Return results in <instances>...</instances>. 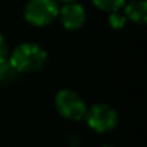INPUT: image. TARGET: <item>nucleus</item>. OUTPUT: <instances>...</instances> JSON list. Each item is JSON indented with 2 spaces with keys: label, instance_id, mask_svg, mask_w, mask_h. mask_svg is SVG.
<instances>
[{
  "label": "nucleus",
  "instance_id": "5",
  "mask_svg": "<svg viewBox=\"0 0 147 147\" xmlns=\"http://www.w3.org/2000/svg\"><path fill=\"white\" fill-rule=\"evenodd\" d=\"M60 20L63 23V26L69 30H74V29H79L84 20H86V11L84 9L77 4V3H69L66 4L60 11Z\"/></svg>",
  "mask_w": 147,
  "mask_h": 147
},
{
  "label": "nucleus",
  "instance_id": "4",
  "mask_svg": "<svg viewBox=\"0 0 147 147\" xmlns=\"http://www.w3.org/2000/svg\"><path fill=\"white\" fill-rule=\"evenodd\" d=\"M89 126L98 133H106L117 126V114L113 109L104 104H97L87 113Z\"/></svg>",
  "mask_w": 147,
  "mask_h": 147
},
{
  "label": "nucleus",
  "instance_id": "11",
  "mask_svg": "<svg viewBox=\"0 0 147 147\" xmlns=\"http://www.w3.org/2000/svg\"><path fill=\"white\" fill-rule=\"evenodd\" d=\"M64 1H71V0H64Z\"/></svg>",
  "mask_w": 147,
  "mask_h": 147
},
{
  "label": "nucleus",
  "instance_id": "1",
  "mask_svg": "<svg viewBox=\"0 0 147 147\" xmlns=\"http://www.w3.org/2000/svg\"><path fill=\"white\" fill-rule=\"evenodd\" d=\"M46 59V51L39 45L23 43L14 49L10 57V63L17 71H34L45 66Z\"/></svg>",
  "mask_w": 147,
  "mask_h": 147
},
{
  "label": "nucleus",
  "instance_id": "8",
  "mask_svg": "<svg viewBox=\"0 0 147 147\" xmlns=\"http://www.w3.org/2000/svg\"><path fill=\"white\" fill-rule=\"evenodd\" d=\"M93 3L97 6L98 9L111 13V11H116V10H119L121 7L124 0H93Z\"/></svg>",
  "mask_w": 147,
  "mask_h": 147
},
{
  "label": "nucleus",
  "instance_id": "2",
  "mask_svg": "<svg viewBox=\"0 0 147 147\" xmlns=\"http://www.w3.org/2000/svg\"><path fill=\"white\" fill-rule=\"evenodd\" d=\"M59 14L56 0H30L24 9L26 20L34 26H46Z\"/></svg>",
  "mask_w": 147,
  "mask_h": 147
},
{
  "label": "nucleus",
  "instance_id": "7",
  "mask_svg": "<svg viewBox=\"0 0 147 147\" xmlns=\"http://www.w3.org/2000/svg\"><path fill=\"white\" fill-rule=\"evenodd\" d=\"M17 74V70L10 61H0V83H10Z\"/></svg>",
  "mask_w": 147,
  "mask_h": 147
},
{
  "label": "nucleus",
  "instance_id": "12",
  "mask_svg": "<svg viewBox=\"0 0 147 147\" xmlns=\"http://www.w3.org/2000/svg\"><path fill=\"white\" fill-rule=\"evenodd\" d=\"M104 147H111V146H104Z\"/></svg>",
  "mask_w": 147,
  "mask_h": 147
},
{
  "label": "nucleus",
  "instance_id": "3",
  "mask_svg": "<svg viewBox=\"0 0 147 147\" xmlns=\"http://www.w3.org/2000/svg\"><path fill=\"white\" fill-rule=\"evenodd\" d=\"M54 103L59 113L69 120H80L87 111L82 97L71 90H60L56 94Z\"/></svg>",
  "mask_w": 147,
  "mask_h": 147
},
{
  "label": "nucleus",
  "instance_id": "10",
  "mask_svg": "<svg viewBox=\"0 0 147 147\" xmlns=\"http://www.w3.org/2000/svg\"><path fill=\"white\" fill-rule=\"evenodd\" d=\"M7 53H9V47H7V43L4 40V37L0 34V61L6 60L7 57Z\"/></svg>",
  "mask_w": 147,
  "mask_h": 147
},
{
  "label": "nucleus",
  "instance_id": "6",
  "mask_svg": "<svg viewBox=\"0 0 147 147\" xmlns=\"http://www.w3.org/2000/svg\"><path fill=\"white\" fill-rule=\"evenodd\" d=\"M126 17L139 24H147V0H136L126 7Z\"/></svg>",
  "mask_w": 147,
  "mask_h": 147
},
{
  "label": "nucleus",
  "instance_id": "9",
  "mask_svg": "<svg viewBox=\"0 0 147 147\" xmlns=\"http://www.w3.org/2000/svg\"><path fill=\"white\" fill-rule=\"evenodd\" d=\"M126 19H127L126 14H123V13H120L119 10H116V11H111V13H110L109 23H110L111 27H114V29H120V27L124 26Z\"/></svg>",
  "mask_w": 147,
  "mask_h": 147
}]
</instances>
